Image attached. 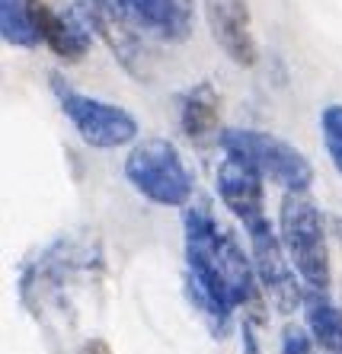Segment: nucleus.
I'll use <instances>...</instances> for the list:
<instances>
[{
  "label": "nucleus",
  "instance_id": "obj_13",
  "mask_svg": "<svg viewBox=\"0 0 342 354\" xmlns=\"http://www.w3.org/2000/svg\"><path fill=\"white\" fill-rule=\"evenodd\" d=\"M304 319L310 338L326 354H342V310L330 300V290L304 288Z\"/></svg>",
  "mask_w": 342,
  "mask_h": 354
},
{
  "label": "nucleus",
  "instance_id": "obj_10",
  "mask_svg": "<svg viewBox=\"0 0 342 354\" xmlns=\"http://www.w3.org/2000/svg\"><path fill=\"white\" fill-rule=\"evenodd\" d=\"M93 29L87 17L77 7L71 10H51L42 3V41L51 48V55H58L67 64H77L90 55L93 45Z\"/></svg>",
  "mask_w": 342,
  "mask_h": 354
},
{
  "label": "nucleus",
  "instance_id": "obj_8",
  "mask_svg": "<svg viewBox=\"0 0 342 354\" xmlns=\"http://www.w3.org/2000/svg\"><path fill=\"white\" fill-rule=\"evenodd\" d=\"M205 19L215 35L217 48L237 67H253L259 61L256 35H253L250 3L246 0H201Z\"/></svg>",
  "mask_w": 342,
  "mask_h": 354
},
{
  "label": "nucleus",
  "instance_id": "obj_9",
  "mask_svg": "<svg viewBox=\"0 0 342 354\" xmlns=\"http://www.w3.org/2000/svg\"><path fill=\"white\" fill-rule=\"evenodd\" d=\"M262 179L266 176L259 173L253 163L240 157H231L224 153V160L217 163V198L224 201V207L240 221V227L266 217V192H262Z\"/></svg>",
  "mask_w": 342,
  "mask_h": 354
},
{
  "label": "nucleus",
  "instance_id": "obj_14",
  "mask_svg": "<svg viewBox=\"0 0 342 354\" xmlns=\"http://www.w3.org/2000/svg\"><path fill=\"white\" fill-rule=\"evenodd\" d=\"M42 3L45 0H0V35L7 45H42Z\"/></svg>",
  "mask_w": 342,
  "mask_h": 354
},
{
  "label": "nucleus",
  "instance_id": "obj_18",
  "mask_svg": "<svg viewBox=\"0 0 342 354\" xmlns=\"http://www.w3.org/2000/svg\"><path fill=\"white\" fill-rule=\"evenodd\" d=\"M330 230H333L336 239L342 243V217H330Z\"/></svg>",
  "mask_w": 342,
  "mask_h": 354
},
{
  "label": "nucleus",
  "instance_id": "obj_15",
  "mask_svg": "<svg viewBox=\"0 0 342 354\" xmlns=\"http://www.w3.org/2000/svg\"><path fill=\"white\" fill-rule=\"evenodd\" d=\"M320 134H323V147L330 163L336 166V173L342 176V106L333 102L320 112Z\"/></svg>",
  "mask_w": 342,
  "mask_h": 354
},
{
  "label": "nucleus",
  "instance_id": "obj_17",
  "mask_svg": "<svg viewBox=\"0 0 342 354\" xmlns=\"http://www.w3.org/2000/svg\"><path fill=\"white\" fill-rule=\"evenodd\" d=\"M80 354H112V348H109L102 338H90V342L80 348Z\"/></svg>",
  "mask_w": 342,
  "mask_h": 354
},
{
  "label": "nucleus",
  "instance_id": "obj_6",
  "mask_svg": "<svg viewBox=\"0 0 342 354\" xmlns=\"http://www.w3.org/2000/svg\"><path fill=\"white\" fill-rule=\"evenodd\" d=\"M246 239H250V259L256 268L259 290L266 294V300L276 306L278 313H294L304 304V281H300L298 268L291 265L288 252H285L282 233L272 227L269 217L246 223L243 227Z\"/></svg>",
  "mask_w": 342,
  "mask_h": 354
},
{
  "label": "nucleus",
  "instance_id": "obj_7",
  "mask_svg": "<svg viewBox=\"0 0 342 354\" xmlns=\"http://www.w3.org/2000/svg\"><path fill=\"white\" fill-rule=\"evenodd\" d=\"M77 10L87 17L90 29L109 45L116 61L134 80H147V45L141 35V19L132 0H77Z\"/></svg>",
  "mask_w": 342,
  "mask_h": 354
},
{
  "label": "nucleus",
  "instance_id": "obj_16",
  "mask_svg": "<svg viewBox=\"0 0 342 354\" xmlns=\"http://www.w3.org/2000/svg\"><path fill=\"white\" fill-rule=\"evenodd\" d=\"M278 354H314V348H310V332H304L300 326H285L282 351Z\"/></svg>",
  "mask_w": 342,
  "mask_h": 354
},
{
  "label": "nucleus",
  "instance_id": "obj_3",
  "mask_svg": "<svg viewBox=\"0 0 342 354\" xmlns=\"http://www.w3.org/2000/svg\"><path fill=\"white\" fill-rule=\"evenodd\" d=\"M125 179L138 195L160 207H186L192 198V173L167 138L134 144L125 157Z\"/></svg>",
  "mask_w": 342,
  "mask_h": 354
},
{
  "label": "nucleus",
  "instance_id": "obj_1",
  "mask_svg": "<svg viewBox=\"0 0 342 354\" xmlns=\"http://www.w3.org/2000/svg\"><path fill=\"white\" fill-rule=\"evenodd\" d=\"M186 246V294L205 316L208 329L224 338L234 326V310L250 306L262 290L256 281L253 259L243 246L215 221L208 207H186L183 214Z\"/></svg>",
  "mask_w": 342,
  "mask_h": 354
},
{
  "label": "nucleus",
  "instance_id": "obj_12",
  "mask_svg": "<svg viewBox=\"0 0 342 354\" xmlns=\"http://www.w3.org/2000/svg\"><path fill=\"white\" fill-rule=\"evenodd\" d=\"M134 13L147 32L163 41H186L192 32V7L189 0H132Z\"/></svg>",
  "mask_w": 342,
  "mask_h": 354
},
{
  "label": "nucleus",
  "instance_id": "obj_2",
  "mask_svg": "<svg viewBox=\"0 0 342 354\" xmlns=\"http://www.w3.org/2000/svg\"><path fill=\"white\" fill-rule=\"evenodd\" d=\"M278 233L304 288L330 290V243L326 221L307 192H285L278 207Z\"/></svg>",
  "mask_w": 342,
  "mask_h": 354
},
{
  "label": "nucleus",
  "instance_id": "obj_11",
  "mask_svg": "<svg viewBox=\"0 0 342 354\" xmlns=\"http://www.w3.org/2000/svg\"><path fill=\"white\" fill-rule=\"evenodd\" d=\"M176 112H179V128L186 138L195 144H208L221 124V96H217L215 83L201 80L183 90L176 96Z\"/></svg>",
  "mask_w": 342,
  "mask_h": 354
},
{
  "label": "nucleus",
  "instance_id": "obj_5",
  "mask_svg": "<svg viewBox=\"0 0 342 354\" xmlns=\"http://www.w3.org/2000/svg\"><path fill=\"white\" fill-rule=\"evenodd\" d=\"M217 147L253 163L269 182H276L285 192H307L314 185V166L294 144L276 138L269 131L253 128H224L217 134Z\"/></svg>",
  "mask_w": 342,
  "mask_h": 354
},
{
  "label": "nucleus",
  "instance_id": "obj_4",
  "mask_svg": "<svg viewBox=\"0 0 342 354\" xmlns=\"http://www.w3.org/2000/svg\"><path fill=\"white\" fill-rule=\"evenodd\" d=\"M48 86L55 93V99H58L64 118L80 134V140H84L87 147L116 150V147H125V144H134V138H138V118L128 109L74 90L61 74H48Z\"/></svg>",
  "mask_w": 342,
  "mask_h": 354
}]
</instances>
